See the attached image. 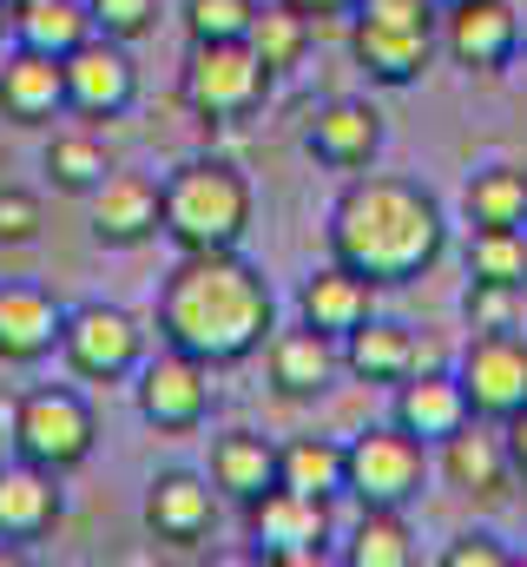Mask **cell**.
<instances>
[{"mask_svg":"<svg viewBox=\"0 0 527 567\" xmlns=\"http://www.w3.org/2000/svg\"><path fill=\"white\" fill-rule=\"evenodd\" d=\"M106 172H113V158H106V145L93 140V133H53L46 140V178H53V192L93 198L106 185Z\"/></svg>","mask_w":527,"mask_h":567,"instance_id":"obj_30","label":"cell"},{"mask_svg":"<svg viewBox=\"0 0 527 567\" xmlns=\"http://www.w3.org/2000/svg\"><path fill=\"white\" fill-rule=\"evenodd\" d=\"M350 53L376 86H415L442 53V27H395V20L350 13Z\"/></svg>","mask_w":527,"mask_h":567,"instance_id":"obj_15","label":"cell"},{"mask_svg":"<svg viewBox=\"0 0 527 567\" xmlns=\"http://www.w3.org/2000/svg\"><path fill=\"white\" fill-rule=\"evenodd\" d=\"M462 218H468V231L527 225V165H482L462 185Z\"/></svg>","mask_w":527,"mask_h":567,"instance_id":"obj_27","label":"cell"},{"mask_svg":"<svg viewBox=\"0 0 527 567\" xmlns=\"http://www.w3.org/2000/svg\"><path fill=\"white\" fill-rule=\"evenodd\" d=\"M132 100H138V66H132L126 40H80L66 53V113L80 120H120Z\"/></svg>","mask_w":527,"mask_h":567,"instance_id":"obj_12","label":"cell"},{"mask_svg":"<svg viewBox=\"0 0 527 567\" xmlns=\"http://www.w3.org/2000/svg\"><path fill=\"white\" fill-rule=\"evenodd\" d=\"M205 475H211L218 502H238V508H245L251 495L277 488V442L258 435V429H225V435H211Z\"/></svg>","mask_w":527,"mask_h":567,"instance_id":"obj_24","label":"cell"},{"mask_svg":"<svg viewBox=\"0 0 527 567\" xmlns=\"http://www.w3.org/2000/svg\"><path fill=\"white\" fill-rule=\"evenodd\" d=\"M521 47V13L508 0H455L442 7V53L468 73H502Z\"/></svg>","mask_w":527,"mask_h":567,"instance_id":"obj_14","label":"cell"},{"mask_svg":"<svg viewBox=\"0 0 527 567\" xmlns=\"http://www.w3.org/2000/svg\"><path fill=\"white\" fill-rule=\"evenodd\" d=\"M442 567H515V548L488 528H462L448 548H442Z\"/></svg>","mask_w":527,"mask_h":567,"instance_id":"obj_37","label":"cell"},{"mask_svg":"<svg viewBox=\"0 0 527 567\" xmlns=\"http://www.w3.org/2000/svg\"><path fill=\"white\" fill-rule=\"evenodd\" d=\"M337 370H343V343L310 330L303 317H297V330H270V343H264V377L283 403H317L337 383Z\"/></svg>","mask_w":527,"mask_h":567,"instance_id":"obj_16","label":"cell"},{"mask_svg":"<svg viewBox=\"0 0 527 567\" xmlns=\"http://www.w3.org/2000/svg\"><path fill=\"white\" fill-rule=\"evenodd\" d=\"M60 363L80 383H126L145 363V323L120 303H73L60 323Z\"/></svg>","mask_w":527,"mask_h":567,"instance_id":"obj_7","label":"cell"},{"mask_svg":"<svg viewBox=\"0 0 527 567\" xmlns=\"http://www.w3.org/2000/svg\"><path fill=\"white\" fill-rule=\"evenodd\" d=\"M245 535H251V555L270 567H317L330 555V502L277 482L245 502Z\"/></svg>","mask_w":527,"mask_h":567,"instance_id":"obj_8","label":"cell"},{"mask_svg":"<svg viewBox=\"0 0 527 567\" xmlns=\"http://www.w3.org/2000/svg\"><path fill=\"white\" fill-rule=\"evenodd\" d=\"M448 251V212L428 185L395 172H356L330 205V258L363 271L376 290L428 278Z\"/></svg>","mask_w":527,"mask_h":567,"instance_id":"obj_2","label":"cell"},{"mask_svg":"<svg viewBox=\"0 0 527 567\" xmlns=\"http://www.w3.org/2000/svg\"><path fill=\"white\" fill-rule=\"evenodd\" d=\"M178 20H185V40H245L258 20V0H185Z\"/></svg>","mask_w":527,"mask_h":567,"instance_id":"obj_33","label":"cell"},{"mask_svg":"<svg viewBox=\"0 0 527 567\" xmlns=\"http://www.w3.org/2000/svg\"><path fill=\"white\" fill-rule=\"evenodd\" d=\"M428 488V442L402 423L363 429L343 442V495L356 508H409Z\"/></svg>","mask_w":527,"mask_h":567,"instance_id":"obj_6","label":"cell"},{"mask_svg":"<svg viewBox=\"0 0 527 567\" xmlns=\"http://www.w3.org/2000/svg\"><path fill=\"white\" fill-rule=\"evenodd\" d=\"M343 561L350 567H415V535H409L402 508H363Z\"/></svg>","mask_w":527,"mask_h":567,"instance_id":"obj_31","label":"cell"},{"mask_svg":"<svg viewBox=\"0 0 527 567\" xmlns=\"http://www.w3.org/2000/svg\"><path fill=\"white\" fill-rule=\"evenodd\" d=\"M40 225H46L40 192H27V185H0V245H33Z\"/></svg>","mask_w":527,"mask_h":567,"instance_id":"obj_36","label":"cell"},{"mask_svg":"<svg viewBox=\"0 0 527 567\" xmlns=\"http://www.w3.org/2000/svg\"><path fill=\"white\" fill-rule=\"evenodd\" d=\"M158 337L211 370H231L258 357L277 330V290L238 251H178V265L158 278Z\"/></svg>","mask_w":527,"mask_h":567,"instance_id":"obj_1","label":"cell"},{"mask_svg":"<svg viewBox=\"0 0 527 567\" xmlns=\"http://www.w3.org/2000/svg\"><path fill=\"white\" fill-rule=\"evenodd\" d=\"M60 323H66V303L40 284H0V363H46L60 357Z\"/></svg>","mask_w":527,"mask_h":567,"instance_id":"obj_19","label":"cell"},{"mask_svg":"<svg viewBox=\"0 0 527 567\" xmlns=\"http://www.w3.org/2000/svg\"><path fill=\"white\" fill-rule=\"evenodd\" d=\"M303 145L330 172H370L383 152V113L370 100H323L303 126Z\"/></svg>","mask_w":527,"mask_h":567,"instance_id":"obj_18","label":"cell"},{"mask_svg":"<svg viewBox=\"0 0 527 567\" xmlns=\"http://www.w3.org/2000/svg\"><path fill=\"white\" fill-rule=\"evenodd\" d=\"M270 86H277V73L251 53V40H192V53L178 66V100L205 126H245L251 113H264Z\"/></svg>","mask_w":527,"mask_h":567,"instance_id":"obj_4","label":"cell"},{"mask_svg":"<svg viewBox=\"0 0 527 567\" xmlns=\"http://www.w3.org/2000/svg\"><path fill=\"white\" fill-rule=\"evenodd\" d=\"M145 535L165 542V548H198L211 528H218V488L211 475L198 468H158L145 482Z\"/></svg>","mask_w":527,"mask_h":567,"instance_id":"obj_13","label":"cell"},{"mask_svg":"<svg viewBox=\"0 0 527 567\" xmlns=\"http://www.w3.org/2000/svg\"><path fill=\"white\" fill-rule=\"evenodd\" d=\"M297 317H303L310 330H323V337L343 343L350 330H363V323L376 317V284L330 258L323 271H310V278L297 284Z\"/></svg>","mask_w":527,"mask_h":567,"instance_id":"obj_22","label":"cell"},{"mask_svg":"<svg viewBox=\"0 0 527 567\" xmlns=\"http://www.w3.org/2000/svg\"><path fill=\"white\" fill-rule=\"evenodd\" d=\"M7 7H13V0H7Z\"/></svg>","mask_w":527,"mask_h":567,"instance_id":"obj_42","label":"cell"},{"mask_svg":"<svg viewBox=\"0 0 527 567\" xmlns=\"http://www.w3.org/2000/svg\"><path fill=\"white\" fill-rule=\"evenodd\" d=\"M297 13H310V20H343V13H356V0H290Z\"/></svg>","mask_w":527,"mask_h":567,"instance_id":"obj_39","label":"cell"},{"mask_svg":"<svg viewBox=\"0 0 527 567\" xmlns=\"http://www.w3.org/2000/svg\"><path fill=\"white\" fill-rule=\"evenodd\" d=\"M7 40L66 60L80 40H93V13H86V0H13L7 7Z\"/></svg>","mask_w":527,"mask_h":567,"instance_id":"obj_25","label":"cell"},{"mask_svg":"<svg viewBox=\"0 0 527 567\" xmlns=\"http://www.w3.org/2000/svg\"><path fill=\"white\" fill-rule=\"evenodd\" d=\"M251 53H258L264 66L277 73V80H290L297 66H303V53H310V40H317V20L310 13H297L290 0H258V20H251Z\"/></svg>","mask_w":527,"mask_h":567,"instance_id":"obj_28","label":"cell"},{"mask_svg":"<svg viewBox=\"0 0 527 567\" xmlns=\"http://www.w3.org/2000/svg\"><path fill=\"white\" fill-rule=\"evenodd\" d=\"M277 482L297 488V495L337 502L343 495V442H330V435H290L277 449Z\"/></svg>","mask_w":527,"mask_h":567,"instance_id":"obj_29","label":"cell"},{"mask_svg":"<svg viewBox=\"0 0 527 567\" xmlns=\"http://www.w3.org/2000/svg\"><path fill=\"white\" fill-rule=\"evenodd\" d=\"M343 370L356 383H402V377H415V337L390 317H370L363 330L343 337Z\"/></svg>","mask_w":527,"mask_h":567,"instance_id":"obj_26","label":"cell"},{"mask_svg":"<svg viewBox=\"0 0 527 567\" xmlns=\"http://www.w3.org/2000/svg\"><path fill=\"white\" fill-rule=\"evenodd\" d=\"M435 449H442V482H448V488H462V495H475V502H502V495H508L515 462H508L502 423L468 416L448 442H435Z\"/></svg>","mask_w":527,"mask_h":567,"instance_id":"obj_20","label":"cell"},{"mask_svg":"<svg viewBox=\"0 0 527 567\" xmlns=\"http://www.w3.org/2000/svg\"><path fill=\"white\" fill-rule=\"evenodd\" d=\"M66 113V60L13 47L0 60V120L13 126H53Z\"/></svg>","mask_w":527,"mask_h":567,"instance_id":"obj_21","label":"cell"},{"mask_svg":"<svg viewBox=\"0 0 527 567\" xmlns=\"http://www.w3.org/2000/svg\"><path fill=\"white\" fill-rule=\"evenodd\" d=\"M442 7H455V0H442Z\"/></svg>","mask_w":527,"mask_h":567,"instance_id":"obj_41","label":"cell"},{"mask_svg":"<svg viewBox=\"0 0 527 567\" xmlns=\"http://www.w3.org/2000/svg\"><path fill=\"white\" fill-rule=\"evenodd\" d=\"M93 449H100V416L73 383H40L13 403V455L20 462L73 475L93 462Z\"/></svg>","mask_w":527,"mask_h":567,"instance_id":"obj_5","label":"cell"},{"mask_svg":"<svg viewBox=\"0 0 527 567\" xmlns=\"http://www.w3.org/2000/svg\"><path fill=\"white\" fill-rule=\"evenodd\" d=\"M86 231L106 251H138L165 231V192L145 172H106V185L86 198Z\"/></svg>","mask_w":527,"mask_h":567,"instance_id":"obj_11","label":"cell"},{"mask_svg":"<svg viewBox=\"0 0 527 567\" xmlns=\"http://www.w3.org/2000/svg\"><path fill=\"white\" fill-rule=\"evenodd\" d=\"M132 403H138V423L165 429V435H185L211 416V363L185 357V350H158L132 370Z\"/></svg>","mask_w":527,"mask_h":567,"instance_id":"obj_9","label":"cell"},{"mask_svg":"<svg viewBox=\"0 0 527 567\" xmlns=\"http://www.w3.org/2000/svg\"><path fill=\"white\" fill-rule=\"evenodd\" d=\"M502 442H508V462H515V475L527 482V403L502 423Z\"/></svg>","mask_w":527,"mask_h":567,"instance_id":"obj_38","label":"cell"},{"mask_svg":"<svg viewBox=\"0 0 527 567\" xmlns=\"http://www.w3.org/2000/svg\"><path fill=\"white\" fill-rule=\"evenodd\" d=\"M455 377H462V396L482 423H508L527 403V337L521 330H475Z\"/></svg>","mask_w":527,"mask_h":567,"instance_id":"obj_10","label":"cell"},{"mask_svg":"<svg viewBox=\"0 0 527 567\" xmlns=\"http://www.w3.org/2000/svg\"><path fill=\"white\" fill-rule=\"evenodd\" d=\"M165 192V238L178 251H238L251 231V178L231 158H185L158 178Z\"/></svg>","mask_w":527,"mask_h":567,"instance_id":"obj_3","label":"cell"},{"mask_svg":"<svg viewBox=\"0 0 527 567\" xmlns=\"http://www.w3.org/2000/svg\"><path fill=\"white\" fill-rule=\"evenodd\" d=\"M475 410H468V396H462V377L455 370H415V377H402L395 383V416L409 435H422L428 449L435 442H448L455 429L468 423Z\"/></svg>","mask_w":527,"mask_h":567,"instance_id":"obj_23","label":"cell"},{"mask_svg":"<svg viewBox=\"0 0 527 567\" xmlns=\"http://www.w3.org/2000/svg\"><path fill=\"white\" fill-rule=\"evenodd\" d=\"M462 317H468V330H521V290H515V284L468 278Z\"/></svg>","mask_w":527,"mask_h":567,"instance_id":"obj_34","label":"cell"},{"mask_svg":"<svg viewBox=\"0 0 527 567\" xmlns=\"http://www.w3.org/2000/svg\"><path fill=\"white\" fill-rule=\"evenodd\" d=\"M86 13H93V33L126 40V47L158 27V0H86Z\"/></svg>","mask_w":527,"mask_h":567,"instance_id":"obj_35","label":"cell"},{"mask_svg":"<svg viewBox=\"0 0 527 567\" xmlns=\"http://www.w3.org/2000/svg\"><path fill=\"white\" fill-rule=\"evenodd\" d=\"M468 278L515 284L527 290V225H495V231H468Z\"/></svg>","mask_w":527,"mask_h":567,"instance_id":"obj_32","label":"cell"},{"mask_svg":"<svg viewBox=\"0 0 527 567\" xmlns=\"http://www.w3.org/2000/svg\"><path fill=\"white\" fill-rule=\"evenodd\" d=\"M0 40H7V0H0Z\"/></svg>","mask_w":527,"mask_h":567,"instance_id":"obj_40","label":"cell"},{"mask_svg":"<svg viewBox=\"0 0 527 567\" xmlns=\"http://www.w3.org/2000/svg\"><path fill=\"white\" fill-rule=\"evenodd\" d=\"M60 482H66V475L33 468V462H20V455L0 462V542H7V548H33V542H46V535L60 528V515H66Z\"/></svg>","mask_w":527,"mask_h":567,"instance_id":"obj_17","label":"cell"}]
</instances>
